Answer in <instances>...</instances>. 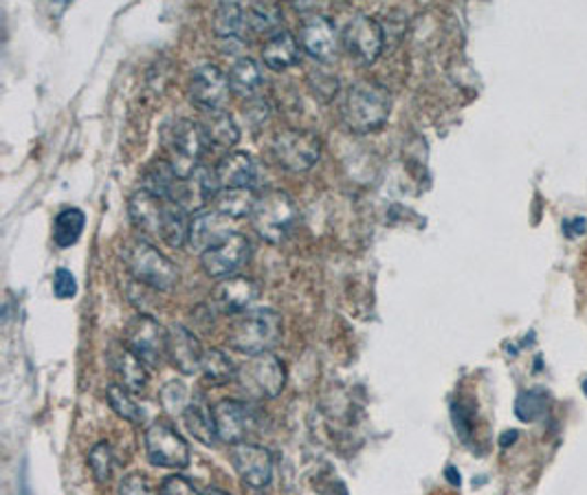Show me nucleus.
Here are the masks:
<instances>
[{
	"label": "nucleus",
	"instance_id": "33",
	"mask_svg": "<svg viewBox=\"0 0 587 495\" xmlns=\"http://www.w3.org/2000/svg\"><path fill=\"white\" fill-rule=\"evenodd\" d=\"M548 405H550V394L543 388L523 390L515 399V416L521 423H532V421H539L548 412Z\"/></svg>",
	"mask_w": 587,
	"mask_h": 495
},
{
	"label": "nucleus",
	"instance_id": "7",
	"mask_svg": "<svg viewBox=\"0 0 587 495\" xmlns=\"http://www.w3.org/2000/svg\"><path fill=\"white\" fill-rule=\"evenodd\" d=\"M238 385L251 399L266 401L281 394L286 385V366L273 353H262L249 357L242 366H238Z\"/></svg>",
	"mask_w": 587,
	"mask_h": 495
},
{
	"label": "nucleus",
	"instance_id": "34",
	"mask_svg": "<svg viewBox=\"0 0 587 495\" xmlns=\"http://www.w3.org/2000/svg\"><path fill=\"white\" fill-rule=\"evenodd\" d=\"M106 399H108L111 410H113L119 418H124V421H128V423H133V425H141V423H143L146 412L139 407V403L130 396V392H128L126 388H122V385H111V388L106 390Z\"/></svg>",
	"mask_w": 587,
	"mask_h": 495
},
{
	"label": "nucleus",
	"instance_id": "6",
	"mask_svg": "<svg viewBox=\"0 0 587 495\" xmlns=\"http://www.w3.org/2000/svg\"><path fill=\"white\" fill-rule=\"evenodd\" d=\"M271 157L286 172H309L322 157V139L304 128L279 130L271 139Z\"/></svg>",
	"mask_w": 587,
	"mask_h": 495
},
{
	"label": "nucleus",
	"instance_id": "27",
	"mask_svg": "<svg viewBox=\"0 0 587 495\" xmlns=\"http://www.w3.org/2000/svg\"><path fill=\"white\" fill-rule=\"evenodd\" d=\"M244 14H246V30L255 34H264L271 38L277 32H281L284 14L281 8L275 3H251L244 8Z\"/></svg>",
	"mask_w": 587,
	"mask_h": 495
},
{
	"label": "nucleus",
	"instance_id": "23",
	"mask_svg": "<svg viewBox=\"0 0 587 495\" xmlns=\"http://www.w3.org/2000/svg\"><path fill=\"white\" fill-rule=\"evenodd\" d=\"M183 421H185V427L187 431L203 445L207 447H214L220 436H218V427H216V418H214V410L207 405L205 396L200 394H194L189 405L185 407V414H183Z\"/></svg>",
	"mask_w": 587,
	"mask_h": 495
},
{
	"label": "nucleus",
	"instance_id": "11",
	"mask_svg": "<svg viewBox=\"0 0 587 495\" xmlns=\"http://www.w3.org/2000/svg\"><path fill=\"white\" fill-rule=\"evenodd\" d=\"M249 252H251L249 238L242 231H233L200 256V265L209 278L227 280L233 278L244 267V263L249 261Z\"/></svg>",
	"mask_w": 587,
	"mask_h": 495
},
{
	"label": "nucleus",
	"instance_id": "8",
	"mask_svg": "<svg viewBox=\"0 0 587 495\" xmlns=\"http://www.w3.org/2000/svg\"><path fill=\"white\" fill-rule=\"evenodd\" d=\"M385 45V32L372 16L359 14L348 21L342 32V47L348 58L361 67H370L379 60Z\"/></svg>",
	"mask_w": 587,
	"mask_h": 495
},
{
	"label": "nucleus",
	"instance_id": "30",
	"mask_svg": "<svg viewBox=\"0 0 587 495\" xmlns=\"http://www.w3.org/2000/svg\"><path fill=\"white\" fill-rule=\"evenodd\" d=\"M84 225H87V216L82 209L78 207L62 209L54 222V242L60 246V250H69V246H73L80 240Z\"/></svg>",
	"mask_w": 587,
	"mask_h": 495
},
{
	"label": "nucleus",
	"instance_id": "35",
	"mask_svg": "<svg viewBox=\"0 0 587 495\" xmlns=\"http://www.w3.org/2000/svg\"><path fill=\"white\" fill-rule=\"evenodd\" d=\"M89 467L97 482H108L115 469V453L106 440H100L89 453Z\"/></svg>",
	"mask_w": 587,
	"mask_h": 495
},
{
	"label": "nucleus",
	"instance_id": "20",
	"mask_svg": "<svg viewBox=\"0 0 587 495\" xmlns=\"http://www.w3.org/2000/svg\"><path fill=\"white\" fill-rule=\"evenodd\" d=\"M165 207H168L165 196H157L146 189L135 192L128 200V214H130L133 225L141 233H148V235H161Z\"/></svg>",
	"mask_w": 587,
	"mask_h": 495
},
{
	"label": "nucleus",
	"instance_id": "19",
	"mask_svg": "<svg viewBox=\"0 0 587 495\" xmlns=\"http://www.w3.org/2000/svg\"><path fill=\"white\" fill-rule=\"evenodd\" d=\"M235 229H229V218L218 214L216 209H203L192 216V227H189V246L192 252H198L200 256L222 242L229 233Z\"/></svg>",
	"mask_w": 587,
	"mask_h": 495
},
{
	"label": "nucleus",
	"instance_id": "43",
	"mask_svg": "<svg viewBox=\"0 0 587 495\" xmlns=\"http://www.w3.org/2000/svg\"><path fill=\"white\" fill-rule=\"evenodd\" d=\"M517 436H519V434H517L515 429H510V431H506V434L502 436V440H499V442H502V447H510V445H513V442L517 440Z\"/></svg>",
	"mask_w": 587,
	"mask_h": 495
},
{
	"label": "nucleus",
	"instance_id": "42",
	"mask_svg": "<svg viewBox=\"0 0 587 495\" xmlns=\"http://www.w3.org/2000/svg\"><path fill=\"white\" fill-rule=\"evenodd\" d=\"M563 229H565V235H569V238L583 235L587 229V222H585V218H572V220L563 222Z\"/></svg>",
	"mask_w": 587,
	"mask_h": 495
},
{
	"label": "nucleus",
	"instance_id": "18",
	"mask_svg": "<svg viewBox=\"0 0 587 495\" xmlns=\"http://www.w3.org/2000/svg\"><path fill=\"white\" fill-rule=\"evenodd\" d=\"M216 174L222 189H253L260 181V165L249 152L233 150L220 159Z\"/></svg>",
	"mask_w": 587,
	"mask_h": 495
},
{
	"label": "nucleus",
	"instance_id": "22",
	"mask_svg": "<svg viewBox=\"0 0 587 495\" xmlns=\"http://www.w3.org/2000/svg\"><path fill=\"white\" fill-rule=\"evenodd\" d=\"M111 366L128 392H143L150 383L148 366L124 344L111 350Z\"/></svg>",
	"mask_w": 587,
	"mask_h": 495
},
{
	"label": "nucleus",
	"instance_id": "45",
	"mask_svg": "<svg viewBox=\"0 0 587 495\" xmlns=\"http://www.w3.org/2000/svg\"><path fill=\"white\" fill-rule=\"evenodd\" d=\"M205 495H229L227 491H220V488H209Z\"/></svg>",
	"mask_w": 587,
	"mask_h": 495
},
{
	"label": "nucleus",
	"instance_id": "2",
	"mask_svg": "<svg viewBox=\"0 0 587 495\" xmlns=\"http://www.w3.org/2000/svg\"><path fill=\"white\" fill-rule=\"evenodd\" d=\"M281 337V315L273 309H253L240 315L229 333L227 344L231 350L255 357L262 353H271Z\"/></svg>",
	"mask_w": 587,
	"mask_h": 495
},
{
	"label": "nucleus",
	"instance_id": "1",
	"mask_svg": "<svg viewBox=\"0 0 587 495\" xmlns=\"http://www.w3.org/2000/svg\"><path fill=\"white\" fill-rule=\"evenodd\" d=\"M392 113L390 91L375 80H359L348 87L339 104L342 122L357 135H368L383 128Z\"/></svg>",
	"mask_w": 587,
	"mask_h": 495
},
{
	"label": "nucleus",
	"instance_id": "31",
	"mask_svg": "<svg viewBox=\"0 0 587 495\" xmlns=\"http://www.w3.org/2000/svg\"><path fill=\"white\" fill-rule=\"evenodd\" d=\"M200 372H203V379L211 385H227L238 379V366L233 364L229 355H225L218 348L205 350Z\"/></svg>",
	"mask_w": 587,
	"mask_h": 495
},
{
	"label": "nucleus",
	"instance_id": "25",
	"mask_svg": "<svg viewBox=\"0 0 587 495\" xmlns=\"http://www.w3.org/2000/svg\"><path fill=\"white\" fill-rule=\"evenodd\" d=\"M207 143H214L218 148H233L240 141V128L233 119L231 113L222 111H214V113H205V119L200 124Z\"/></svg>",
	"mask_w": 587,
	"mask_h": 495
},
{
	"label": "nucleus",
	"instance_id": "46",
	"mask_svg": "<svg viewBox=\"0 0 587 495\" xmlns=\"http://www.w3.org/2000/svg\"><path fill=\"white\" fill-rule=\"evenodd\" d=\"M583 394H585V396H587V379H585V381H583Z\"/></svg>",
	"mask_w": 587,
	"mask_h": 495
},
{
	"label": "nucleus",
	"instance_id": "39",
	"mask_svg": "<svg viewBox=\"0 0 587 495\" xmlns=\"http://www.w3.org/2000/svg\"><path fill=\"white\" fill-rule=\"evenodd\" d=\"M119 495H154V491L143 473H130L122 480Z\"/></svg>",
	"mask_w": 587,
	"mask_h": 495
},
{
	"label": "nucleus",
	"instance_id": "10",
	"mask_svg": "<svg viewBox=\"0 0 587 495\" xmlns=\"http://www.w3.org/2000/svg\"><path fill=\"white\" fill-rule=\"evenodd\" d=\"M124 344L148 368H157L168 355V329H163L154 318L141 313L135 320H130V324L126 326Z\"/></svg>",
	"mask_w": 587,
	"mask_h": 495
},
{
	"label": "nucleus",
	"instance_id": "38",
	"mask_svg": "<svg viewBox=\"0 0 587 495\" xmlns=\"http://www.w3.org/2000/svg\"><path fill=\"white\" fill-rule=\"evenodd\" d=\"M451 414H453V423H456V431H458V436H460L464 442H469V440H471V434H473V429H475V425H473V412H471L467 405L456 403L453 410H451Z\"/></svg>",
	"mask_w": 587,
	"mask_h": 495
},
{
	"label": "nucleus",
	"instance_id": "14",
	"mask_svg": "<svg viewBox=\"0 0 587 495\" xmlns=\"http://www.w3.org/2000/svg\"><path fill=\"white\" fill-rule=\"evenodd\" d=\"M229 458H231V464H233L238 477L246 486L264 488L271 484L273 456L268 449L253 445V442H240V445H231Z\"/></svg>",
	"mask_w": 587,
	"mask_h": 495
},
{
	"label": "nucleus",
	"instance_id": "3",
	"mask_svg": "<svg viewBox=\"0 0 587 495\" xmlns=\"http://www.w3.org/2000/svg\"><path fill=\"white\" fill-rule=\"evenodd\" d=\"M124 263L137 285L154 291H172L179 285L176 265L146 240H130L124 246Z\"/></svg>",
	"mask_w": 587,
	"mask_h": 495
},
{
	"label": "nucleus",
	"instance_id": "28",
	"mask_svg": "<svg viewBox=\"0 0 587 495\" xmlns=\"http://www.w3.org/2000/svg\"><path fill=\"white\" fill-rule=\"evenodd\" d=\"M246 30L244 5L240 3H220L214 14V32L222 41L240 38Z\"/></svg>",
	"mask_w": 587,
	"mask_h": 495
},
{
	"label": "nucleus",
	"instance_id": "13",
	"mask_svg": "<svg viewBox=\"0 0 587 495\" xmlns=\"http://www.w3.org/2000/svg\"><path fill=\"white\" fill-rule=\"evenodd\" d=\"M214 418L218 427V436L222 442L240 445L246 442L249 436L257 427L255 410L238 399H225L214 407Z\"/></svg>",
	"mask_w": 587,
	"mask_h": 495
},
{
	"label": "nucleus",
	"instance_id": "32",
	"mask_svg": "<svg viewBox=\"0 0 587 495\" xmlns=\"http://www.w3.org/2000/svg\"><path fill=\"white\" fill-rule=\"evenodd\" d=\"M176 181H179V176L172 170V165L168 161H163V159H157L146 168V172L141 176V189L152 192L157 196L170 198Z\"/></svg>",
	"mask_w": 587,
	"mask_h": 495
},
{
	"label": "nucleus",
	"instance_id": "15",
	"mask_svg": "<svg viewBox=\"0 0 587 495\" xmlns=\"http://www.w3.org/2000/svg\"><path fill=\"white\" fill-rule=\"evenodd\" d=\"M300 45L302 49L318 62L329 65L337 58L342 34L335 27V23L329 16H311L300 32Z\"/></svg>",
	"mask_w": 587,
	"mask_h": 495
},
{
	"label": "nucleus",
	"instance_id": "36",
	"mask_svg": "<svg viewBox=\"0 0 587 495\" xmlns=\"http://www.w3.org/2000/svg\"><path fill=\"white\" fill-rule=\"evenodd\" d=\"M189 401H192L189 399V392H187V388L181 381H170L161 390V405L170 414L183 416L185 414V407L189 405Z\"/></svg>",
	"mask_w": 587,
	"mask_h": 495
},
{
	"label": "nucleus",
	"instance_id": "40",
	"mask_svg": "<svg viewBox=\"0 0 587 495\" xmlns=\"http://www.w3.org/2000/svg\"><path fill=\"white\" fill-rule=\"evenodd\" d=\"M54 293H56L60 300L76 298V293H78V280H76V276H73L69 269H58V272H56V278H54Z\"/></svg>",
	"mask_w": 587,
	"mask_h": 495
},
{
	"label": "nucleus",
	"instance_id": "41",
	"mask_svg": "<svg viewBox=\"0 0 587 495\" xmlns=\"http://www.w3.org/2000/svg\"><path fill=\"white\" fill-rule=\"evenodd\" d=\"M159 495H198V491L187 477L170 475V477L163 480Z\"/></svg>",
	"mask_w": 587,
	"mask_h": 495
},
{
	"label": "nucleus",
	"instance_id": "21",
	"mask_svg": "<svg viewBox=\"0 0 587 495\" xmlns=\"http://www.w3.org/2000/svg\"><path fill=\"white\" fill-rule=\"evenodd\" d=\"M300 51H302L300 41L292 36L288 30H281L264 43L262 62L271 71H286V69L296 67L300 62Z\"/></svg>",
	"mask_w": 587,
	"mask_h": 495
},
{
	"label": "nucleus",
	"instance_id": "17",
	"mask_svg": "<svg viewBox=\"0 0 587 495\" xmlns=\"http://www.w3.org/2000/svg\"><path fill=\"white\" fill-rule=\"evenodd\" d=\"M168 357L179 368V372L196 375L200 372L205 350L192 331L181 324H172L168 329Z\"/></svg>",
	"mask_w": 587,
	"mask_h": 495
},
{
	"label": "nucleus",
	"instance_id": "37",
	"mask_svg": "<svg viewBox=\"0 0 587 495\" xmlns=\"http://www.w3.org/2000/svg\"><path fill=\"white\" fill-rule=\"evenodd\" d=\"M309 89L313 91V95L322 102H331L337 97L339 93V80L337 76L329 73V71H322V69H315L309 73Z\"/></svg>",
	"mask_w": 587,
	"mask_h": 495
},
{
	"label": "nucleus",
	"instance_id": "44",
	"mask_svg": "<svg viewBox=\"0 0 587 495\" xmlns=\"http://www.w3.org/2000/svg\"><path fill=\"white\" fill-rule=\"evenodd\" d=\"M447 477H449V482L456 484V486H460V482H462V480H460V473L456 471V467H447Z\"/></svg>",
	"mask_w": 587,
	"mask_h": 495
},
{
	"label": "nucleus",
	"instance_id": "26",
	"mask_svg": "<svg viewBox=\"0 0 587 495\" xmlns=\"http://www.w3.org/2000/svg\"><path fill=\"white\" fill-rule=\"evenodd\" d=\"M189 227H192L189 211L183 209L172 198H168L165 218H163V227H161V235L159 238L168 246H172V250H181V246H185L189 242Z\"/></svg>",
	"mask_w": 587,
	"mask_h": 495
},
{
	"label": "nucleus",
	"instance_id": "9",
	"mask_svg": "<svg viewBox=\"0 0 587 495\" xmlns=\"http://www.w3.org/2000/svg\"><path fill=\"white\" fill-rule=\"evenodd\" d=\"M146 451L150 462L163 469H185L192 460L189 442L168 421H154L148 425Z\"/></svg>",
	"mask_w": 587,
	"mask_h": 495
},
{
	"label": "nucleus",
	"instance_id": "4",
	"mask_svg": "<svg viewBox=\"0 0 587 495\" xmlns=\"http://www.w3.org/2000/svg\"><path fill=\"white\" fill-rule=\"evenodd\" d=\"M300 220V209L286 192L268 189L257 196L251 211V222L257 235L271 244L284 242Z\"/></svg>",
	"mask_w": 587,
	"mask_h": 495
},
{
	"label": "nucleus",
	"instance_id": "12",
	"mask_svg": "<svg viewBox=\"0 0 587 495\" xmlns=\"http://www.w3.org/2000/svg\"><path fill=\"white\" fill-rule=\"evenodd\" d=\"M229 78L216 65H200L189 78V102L205 113L222 111L229 100Z\"/></svg>",
	"mask_w": 587,
	"mask_h": 495
},
{
	"label": "nucleus",
	"instance_id": "5",
	"mask_svg": "<svg viewBox=\"0 0 587 495\" xmlns=\"http://www.w3.org/2000/svg\"><path fill=\"white\" fill-rule=\"evenodd\" d=\"M161 139L168 150V163L179 179H187L200 168L198 163L207 148V139L200 124L192 119L168 122L161 130Z\"/></svg>",
	"mask_w": 587,
	"mask_h": 495
},
{
	"label": "nucleus",
	"instance_id": "24",
	"mask_svg": "<svg viewBox=\"0 0 587 495\" xmlns=\"http://www.w3.org/2000/svg\"><path fill=\"white\" fill-rule=\"evenodd\" d=\"M227 78H229L231 93L238 95V97H242V100H246V102L249 100H255L257 93H260V89H262V84H264V71H262L260 62L253 60V58H249V56L238 58L231 65Z\"/></svg>",
	"mask_w": 587,
	"mask_h": 495
},
{
	"label": "nucleus",
	"instance_id": "29",
	"mask_svg": "<svg viewBox=\"0 0 587 495\" xmlns=\"http://www.w3.org/2000/svg\"><path fill=\"white\" fill-rule=\"evenodd\" d=\"M255 200L257 196L253 189H220L214 198V209L222 214L225 218L233 220V218L251 216Z\"/></svg>",
	"mask_w": 587,
	"mask_h": 495
},
{
	"label": "nucleus",
	"instance_id": "16",
	"mask_svg": "<svg viewBox=\"0 0 587 495\" xmlns=\"http://www.w3.org/2000/svg\"><path fill=\"white\" fill-rule=\"evenodd\" d=\"M260 298V287L255 280L244 276H233L220 280L214 289L211 307L222 315H244L251 311L255 300Z\"/></svg>",
	"mask_w": 587,
	"mask_h": 495
}]
</instances>
